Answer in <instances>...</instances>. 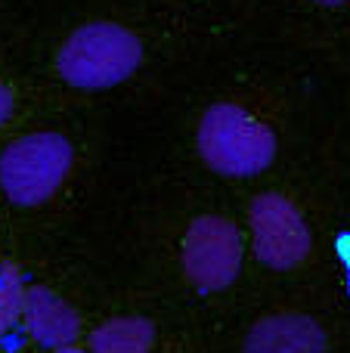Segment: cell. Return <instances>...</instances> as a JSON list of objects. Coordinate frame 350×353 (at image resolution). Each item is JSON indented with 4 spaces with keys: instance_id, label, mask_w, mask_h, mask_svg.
<instances>
[{
    "instance_id": "1",
    "label": "cell",
    "mask_w": 350,
    "mask_h": 353,
    "mask_svg": "<svg viewBox=\"0 0 350 353\" xmlns=\"http://www.w3.org/2000/svg\"><path fill=\"white\" fill-rule=\"evenodd\" d=\"M143 62V41L118 22H87L65 37L56 68L78 90H109Z\"/></svg>"
},
{
    "instance_id": "2",
    "label": "cell",
    "mask_w": 350,
    "mask_h": 353,
    "mask_svg": "<svg viewBox=\"0 0 350 353\" xmlns=\"http://www.w3.org/2000/svg\"><path fill=\"white\" fill-rule=\"evenodd\" d=\"M198 155L223 176H254L276 159V137L236 103H217L198 124Z\"/></svg>"
},
{
    "instance_id": "3",
    "label": "cell",
    "mask_w": 350,
    "mask_h": 353,
    "mask_svg": "<svg viewBox=\"0 0 350 353\" xmlns=\"http://www.w3.org/2000/svg\"><path fill=\"white\" fill-rule=\"evenodd\" d=\"M72 143L62 134H28L12 140L0 155V186L12 205L34 208L53 199L72 171Z\"/></svg>"
},
{
    "instance_id": "4",
    "label": "cell",
    "mask_w": 350,
    "mask_h": 353,
    "mask_svg": "<svg viewBox=\"0 0 350 353\" xmlns=\"http://www.w3.org/2000/svg\"><path fill=\"white\" fill-rule=\"evenodd\" d=\"M242 236L233 220L205 214L196 217L183 239V270L202 292H223L242 270Z\"/></svg>"
},
{
    "instance_id": "5",
    "label": "cell",
    "mask_w": 350,
    "mask_h": 353,
    "mask_svg": "<svg viewBox=\"0 0 350 353\" xmlns=\"http://www.w3.org/2000/svg\"><path fill=\"white\" fill-rule=\"evenodd\" d=\"M254 254L270 270H295L310 254V230L285 195L264 192L251 201Z\"/></svg>"
},
{
    "instance_id": "6",
    "label": "cell",
    "mask_w": 350,
    "mask_h": 353,
    "mask_svg": "<svg viewBox=\"0 0 350 353\" xmlns=\"http://www.w3.org/2000/svg\"><path fill=\"white\" fill-rule=\"evenodd\" d=\"M245 353H326V332L304 313H273L251 325Z\"/></svg>"
},
{
    "instance_id": "7",
    "label": "cell",
    "mask_w": 350,
    "mask_h": 353,
    "mask_svg": "<svg viewBox=\"0 0 350 353\" xmlns=\"http://www.w3.org/2000/svg\"><path fill=\"white\" fill-rule=\"evenodd\" d=\"M25 325H28V335L43 347L72 344L81 332V319L74 307L43 285L28 288V294H25Z\"/></svg>"
},
{
    "instance_id": "8",
    "label": "cell",
    "mask_w": 350,
    "mask_h": 353,
    "mask_svg": "<svg viewBox=\"0 0 350 353\" xmlns=\"http://www.w3.org/2000/svg\"><path fill=\"white\" fill-rule=\"evenodd\" d=\"M155 329L149 319L118 316L90 335V353H152Z\"/></svg>"
},
{
    "instance_id": "9",
    "label": "cell",
    "mask_w": 350,
    "mask_h": 353,
    "mask_svg": "<svg viewBox=\"0 0 350 353\" xmlns=\"http://www.w3.org/2000/svg\"><path fill=\"white\" fill-rule=\"evenodd\" d=\"M25 288L19 279V270L3 263L0 267V338L25 316Z\"/></svg>"
},
{
    "instance_id": "10",
    "label": "cell",
    "mask_w": 350,
    "mask_h": 353,
    "mask_svg": "<svg viewBox=\"0 0 350 353\" xmlns=\"http://www.w3.org/2000/svg\"><path fill=\"white\" fill-rule=\"evenodd\" d=\"M12 115V90L0 81V124H6Z\"/></svg>"
},
{
    "instance_id": "11",
    "label": "cell",
    "mask_w": 350,
    "mask_h": 353,
    "mask_svg": "<svg viewBox=\"0 0 350 353\" xmlns=\"http://www.w3.org/2000/svg\"><path fill=\"white\" fill-rule=\"evenodd\" d=\"M341 254H344V267H347V279H350V236L341 239Z\"/></svg>"
},
{
    "instance_id": "12",
    "label": "cell",
    "mask_w": 350,
    "mask_h": 353,
    "mask_svg": "<svg viewBox=\"0 0 350 353\" xmlns=\"http://www.w3.org/2000/svg\"><path fill=\"white\" fill-rule=\"evenodd\" d=\"M313 3H320V6H341V3H347V0H313Z\"/></svg>"
},
{
    "instance_id": "13",
    "label": "cell",
    "mask_w": 350,
    "mask_h": 353,
    "mask_svg": "<svg viewBox=\"0 0 350 353\" xmlns=\"http://www.w3.org/2000/svg\"><path fill=\"white\" fill-rule=\"evenodd\" d=\"M56 353H84V350L72 347V344H62V347H56Z\"/></svg>"
}]
</instances>
